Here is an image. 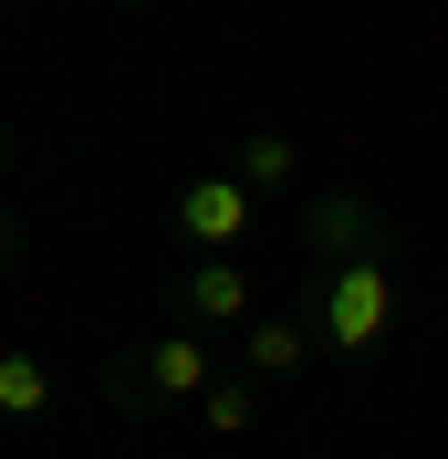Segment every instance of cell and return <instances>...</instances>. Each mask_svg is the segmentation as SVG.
Instances as JSON below:
<instances>
[{"label":"cell","instance_id":"1","mask_svg":"<svg viewBox=\"0 0 448 459\" xmlns=\"http://www.w3.org/2000/svg\"><path fill=\"white\" fill-rule=\"evenodd\" d=\"M386 324H396V272L375 251L334 261V272H323V344H334V355H365V344H386Z\"/></svg>","mask_w":448,"mask_h":459},{"label":"cell","instance_id":"2","mask_svg":"<svg viewBox=\"0 0 448 459\" xmlns=\"http://www.w3.org/2000/svg\"><path fill=\"white\" fill-rule=\"evenodd\" d=\"M177 230H188L198 251H229V240L251 230V188H240V178H198L188 199H177Z\"/></svg>","mask_w":448,"mask_h":459},{"label":"cell","instance_id":"3","mask_svg":"<svg viewBox=\"0 0 448 459\" xmlns=\"http://www.w3.org/2000/svg\"><path fill=\"white\" fill-rule=\"evenodd\" d=\"M146 386H157V397H209L220 366H209L198 334H157V344H146Z\"/></svg>","mask_w":448,"mask_h":459},{"label":"cell","instance_id":"4","mask_svg":"<svg viewBox=\"0 0 448 459\" xmlns=\"http://www.w3.org/2000/svg\"><path fill=\"white\" fill-rule=\"evenodd\" d=\"M303 355H313V334H303V324H271V314H261L251 334H240V366H251L261 386H292V376H303Z\"/></svg>","mask_w":448,"mask_h":459},{"label":"cell","instance_id":"5","mask_svg":"<svg viewBox=\"0 0 448 459\" xmlns=\"http://www.w3.org/2000/svg\"><path fill=\"white\" fill-rule=\"evenodd\" d=\"M188 303H198V324H240V314H251V272H240L229 251H209L198 282H188Z\"/></svg>","mask_w":448,"mask_h":459},{"label":"cell","instance_id":"6","mask_svg":"<svg viewBox=\"0 0 448 459\" xmlns=\"http://www.w3.org/2000/svg\"><path fill=\"white\" fill-rule=\"evenodd\" d=\"M313 240L344 251V261H365V251H375V209H365V199H323V209H313Z\"/></svg>","mask_w":448,"mask_h":459},{"label":"cell","instance_id":"7","mask_svg":"<svg viewBox=\"0 0 448 459\" xmlns=\"http://www.w3.org/2000/svg\"><path fill=\"white\" fill-rule=\"evenodd\" d=\"M281 178H292V136L281 126H251L240 136V188H281Z\"/></svg>","mask_w":448,"mask_h":459},{"label":"cell","instance_id":"8","mask_svg":"<svg viewBox=\"0 0 448 459\" xmlns=\"http://www.w3.org/2000/svg\"><path fill=\"white\" fill-rule=\"evenodd\" d=\"M42 397H53V376L31 366V355H0V418H31Z\"/></svg>","mask_w":448,"mask_h":459},{"label":"cell","instance_id":"9","mask_svg":"<svg viewBox=\"0 0 448 459\" xmlns=\"http://www.w3.org/2000/svg\"><path fill=\"white\" fill-rule=\"evenodd\" d=\"M251 386H240V376H220V386H209V397H198V418H209V429H251Z\"/></svg>","mask_w":448,"mask_h":459},{"label":"cell","instance_id":"10","mask_svg":"<svg viewBox=\"0 0 448 459\" xmlns=\"http://www.w3.org/2000/svg\"><path fill=\"white\" fill-rule=\"evenodd\" d=\"M0 251H11V230H0Z\"/></svg>","mask_w":448,"mask_h":459}]
</instances>
